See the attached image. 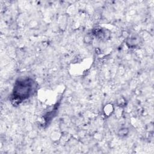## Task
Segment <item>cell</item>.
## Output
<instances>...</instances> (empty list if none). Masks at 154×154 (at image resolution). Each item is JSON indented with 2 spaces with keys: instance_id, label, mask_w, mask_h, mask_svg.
I'll return each instance as SVG.
<instances>
[{
  "instance_id": "obj_1",
  "label": "cell",
  "mask_w": 154,
  "mask_h": 154,
  "mask_svg": "<svg viewBox=\"0 0 154 154\" xmlns=\"http://www.w3.org/2000/svg\"><path fill=\"white\" fill-rule=\"evenodd\" d=\"M35 88V82L31 78L19 79L15 83L13 97L18 100L25 99L32 94Z\"/></svg>"
},
{
  "instance_id": "obj_2",
  "label": "cell",
  "mask_w": 154,
  "mask_h": 154,
  "mask_svg": "<svg viewBox=\"0 0 154 154\" xmlns=\"http://www.w3.org/2000/svg\"><path fill=\"white\" fill-rule=\"evenodd\" d=\"M106 111H105V112H106V113H110L111 112V111H111V108H112V105H107V106H106Z\"/></svg>"
}]
</instances>
